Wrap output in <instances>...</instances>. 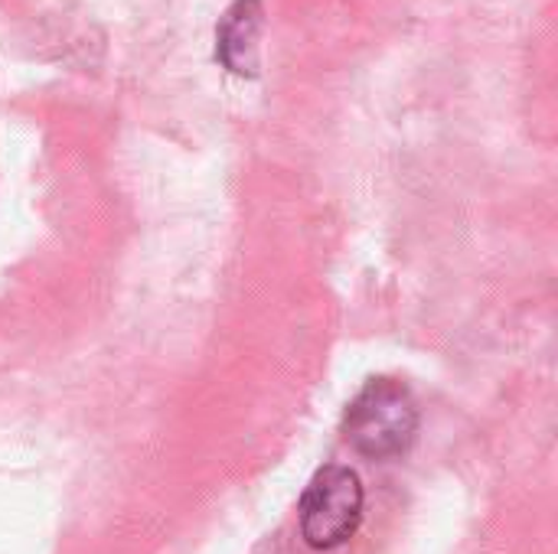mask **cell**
<instances>
[{"label": "cell", "instance_id": "3957f363", "mask_svg": "<svg viewBox=\"0 0 558 554\" xmlns=\"http://www.w3.org/2000/svg\"><path fill=\"white\" fill-rule=\"evenodd\" d=\"M262 0H235L219 26H216V59L235 72L252 78L258 72V36H262Z\"/></svg>", "mask_w": 558, "mask_h": 554}, {"label": "cell", "instance_id": "6da1fadb", "mask_svg": "<svg viewBox=\"0 0 558 554\" xmlns=\"http://www.w3.org/2000/svg\"><path fill=\"white\" fill-rule=\"evenodd\" d=\"M343 431L347 441L369 460L405 454L418 431V408L412 392L396 379H373L353 398Z\"/></svg>", "mask_w": 558, "mask_h": 554}, {"label": "cell", "instance_id": "7a4b0ae2", "mask_svg": "<svg viewBox=\"0 0 558 554\" xmlns=\"http://www.w3.org/2000/svg\"><path fill=\"white\" fill-rule=\"evenodd\" d=\"M363 522V487L350 467H324L304 490L301 532L311 549L330 552L347 545Z\"/></svg>", "mask_w": 558, "mask_h": 554}]
</instances>
